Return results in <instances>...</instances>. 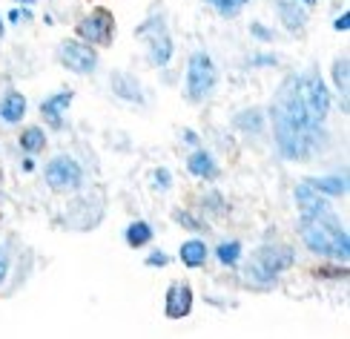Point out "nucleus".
Instances as JSON below:
<instances>
[{
	"mask_svg": "<svg viewBox=\"0 0 350 339\" xmlns=\"http://www.w3.org/2000/svg\"><path fill=\"white\" fill-rule=\"evenodd\" d=\"M270 115H273L275 144H279L284 158L308 161L319 150H325L327 136H325V129H319L316 121H310L308 107H304L301 92H299L296 75H290L279 86V92H275V98H273Z\"/></svg>",
	"mask_w": 350,
	"mask_h": 339,
	"instance_id": "1",
	"label": "nucleus"
},
{
	"mask_svg": "<svg viewBox=\"0 0 350 339\" xmlns=\"http://www.w3.org/2000/svg\"><path fill=\"white\" fill-rule=\"evenodd\" d=\"M299 230H301V242L308 244L313 253L347 262L350 239H347L345 227L336 222V216L333 213H327V216H301Z\"/></svg>",
	"mask_w": 350,
	"mask_h": 339,
	"instance_id": "2",
	"label": "nucleus"
},
{
	"mask_svg": "<svg viewBox=\"0 0 350 339\" xmlns=\"http://www.w3.org/2000/svg\"><path fill=\"white\" fill-rule=\"evenodd\" d=\"M293 262H296V253L290 247H261L253 253L250 264H247V276L256 279L261 285H267L282 271H287Z\"/></svg>",
	"mask_w": 350,
	"mask_h": 339,
	"instance_id": "3",
	"label": "nucleus"
},
{
	"mask_svg": "<svg viewBox=\"0 0 350 339\" xmlns=\"http://www.w3.org/2000/svg\"><path fill=\"white\" fill-rule=\"evenodd\" d=\"M296 81H299V92H301L304 107H308L310 121L322 124L330 110V92L325 81L319 78V72H304V75H296Z\"/></svg>",
	"mask_w": 350,
	"mask_h": 339,
	"instance_id": "4",
	"label": "nucleus"
},
{
	"mask_svg": "<svg viewBox=\"0 0 350 339\" xmlns=\"http://www.w3.org/2000/svg\"><path fill=\"white\" fill-rule=\"evenodd\" d=\"M215 86V66L207 52H196L187 66V95L193 101H204Z\"/></svg>",
	"mask_w": 350,
	"mask_h": 339,
	"instance_id": "5",
	"label": "nucleus"
},
{
	"mask_svg": "<svg viewBox=\"0 0 350 339\" xmlns=\"http://www.w3.org/2000/svg\"><path fill=\"white\" fill-rule=\"evenodd\" d=\"M78 35L86 43H98V47H107L115 35V18L107 9H95L78 23Z\"/></svg>",
	"mask_w": 350,
	"mask_h": 339,
	"instance_id": "6",
	"label": "nucleus"
},
{
	"mask_svg": "<svg viewBox=\"0 0 350 339\" xmlns=\"http://www.w3.org/2000/svg\"><path fill=\"white\" fill-rule=\"evenodd\" d=\"M46 181L52 190H78L83 181V173L78 161H72L69 155H57L46 167Z\"/></svg>",
	"mask_w": 350,
	"mask_h": 339,
	"instance_id": "7",
	"label": "nucleus"
},
{
	"mask_svg": "<svg viewBox=\"0 0 350 339\" xmlns=\"http://www.w3.org/2000/svg\"><path fill=\"white\" fill-rule=\"evenodd\" d=\"M61 61H64L72 72H78V75H86V72L95 69L98 55L92 52V47H86V43L64 40V43H61Z\"/></svg>",
	"mask_w": 350,
	"mask_h": 339,
	"instance_id": "8",
	"label": "nucleus"
},
{
	"mask_svg": "<svg viewBox=\"0 0 350 339\" xmlns=\"http://www.w3.org/2000/svg\"><path fill=\"white\" fill-rule=\"evenodd\" d=\"M296 201L301 208V216H327L330 213V204L319 196V190H313L308 181H301L296 187Z\"/></svg>",
	"mask_w": 350,
	"mask_h": 339,
	"instance_id": "9",
	"label": "nucleus"
},
{
	"mask_svg": "<svg viewBox=\"0 0 350 339\" xmlns=\"http://www.w3.org/2000/svg\"><path fill=\"white\" fill-rule=\"evenodd\" d=\"M189 307H193V290L187 285H172L167 290V316L170 319H181L189 314Z\"/></svg>",
	"mask_w": 350,
	"mask_h": 339,
	"instance_id": "10",
	"label": "nucleus"
},
{
	"mask_svg": "<svg viewBox=\"0 0 350 339\" xmlns=\"http://www.w3.org/2000/svg\"><path fill=\"white\" fill-rule=\"evenodd\" d=\"M72 98H75V95H72V92L66 90V92H57V95L46 98V101L40 104L43 118H46V121H49L55 129H61V127H64V110L72 104Z\"/></svg>",
	"mask_w": 350,
	"mask_h": 339,
	"instance_id": "11",
	"label": "nucleus"
},
{
	"mask_svg": "<svg viewBox=\"0 0 350 339\" xmlns=\"http://www.w3.org/2000/svg\"><path fill=\"white\" fill-rule=\"evenodd\" d=\"M150 26H152V32H155L152 40H150V58H152V64L164 66L170 58H172V40L164 32V26H158V21H150Z\"/></svg>",
	"mask_w": 350,
	"mask_h": 339,
	"instance_id": "12",
	"label": "nucleus"
},
{
	"mask_svg": "<svg viewBox=\"0 0 350 339\" xmlns=\"http://www.w3.org/2000/svg\"><path fill=\"white\" fill-rule=\"evenodd\" d=\"M23 115H26V98L21 92L3 95V101H0V118H3L6 124H18Z\"/></svg>",
	"mask_w": 350,
	"mask_h": 339,
	"instance_id": "13",
	"label": "nucleus"
},
{
	"mask_svg": "<svg viewBox=\"0 0 350 339\" xmlns=\"http://www.w3.org/2000/svg\"><path fill=\"white\" fill-rule=\"evenodd\" d=\"M187 167H189V173H193V175H198V179H215V173H218L213 155L204 153V150H198V153L189 155Z\"/></svg>",
	"mask_w": 350,
	"mask_h": 339,
	"instance_id": "14",
	"label": "nucleus"
},
{
	"mask_svg": "<svg viewBox=\"0 0 350 339\" xmlns=\"http://www.w3.org/2000/svg\"><path fill=\"white\" fill-rule=\"evenodd\" d=\"M279 14H282V21H284V26L290 29V32H299V29L304 26V21H308V12L299 9L296 0H282Z\"/></svg>",
	"mask_w": 350,
	"mask_h": 339,
	"instance_id": "15",
	"label": "nucleus"
},
{
	"mask_svg": "<svg viewBox=\"0 0 350 339\" xmlns=\"http://www.w3.org/2000/svg\"><path fill=\"white\" fill-rule=\"evenodd\" d=\"M181 262L187 268H201V264L207 262V247H204V242H198V239L184 242L181 244Z\"/></svg>",
	"mask_w": 350,
	"mask_h": 339,
	"instance_id": "16",
	"label": "nucleus"
},
{
	"mask_svg": "<svg viewBox=\"0 0 350 339\" xmlns=\"http://www.w3.org/2000/svg\"><path fill=\"white\" fill-rule=\"evenodd\" d=\"M308 184L319 193H333V196H345L347 193V181L339 175H327V179H308Z\"/></svg>",
	"mask_w": 350,
	"mask_h": 339,
	"instance_id": "17",
	"label": "nucleus"
},
{
	"mask_svg": "<svg viewBox=\"0 0 350 339\" xmlns=\"http://www.w3.org/2000/svg\"><path fill=\"white\" fill-rule=\"evenodd\" d=\"M112 90L126 101H141V86L129 75H112Z\"/></svg>",
	"mask_w": 350,
	"mask_h": 339,
	"instance_id": "18",
	"label": "nucleus"
},
{
	"mask_svg": "<svg viewBox=\"0 0 350 339\" xmlns=\"http://www.w3.org/2000/svg\"><path fill=\"white\" fill-rule=\"evenodd\" d=\"M150 239H152V227L147 222H133L126 227V242L133 247H144Z\"/></svg>",
	"mask_w": 350,
	"mask_h": 339,
	"instance_id": "19",
	"label": "nucleus"
},
{
	"mask_svg": "<svg viewBox=\"0 0 350 339\" xmlns=\"http://www.w3.org/2000/svg\"><path fill=\"white\" fill-rule=\"evenodd\" d=\"M207 3L218 12V14H224V18H236V14L250 3V0H207Z\"/></svg>",
	"mask_w": 350,
	"mask_h": 339,
	"instance_id": "20",
	"label": "nucleus"
},
{
	"mask_svg": "<svg viewBox=\"0 0 350 339\" xmlns=\"http://www.w3.org/2000/svg\"><path fill=\"white\" fill-rule=\"evenodd\" d=\"M21 147H23L26 153H38V150H43V129H40V127H29V129H23Z\"/></svg>",
	"mask_w": 350,
	"mask_h": 339,
	"instance_id": "21",
	"label": "nucleus"
},
{
	"mask_svg": "<svg viewBox=\"0 0 350 339\" xmlns=\"http://www.w3.org/2000/svg\"><path fill=\"white\" fill-rule=\"evenodd\" d=\"M218 259H221L224 264H236L241 259V244L239 242H224V244H218Z\"/></svg>",
	"mask_w": 350,
	"mask_h": 339,
	"instance_id": "22",
	"label": "nucleus"
},
{
	"mask_svg": "<svg viewBox=\"0 0 350 339\" xmlns=\"http://www.w3.org/2000/svg\"><path fill=\"white\" fill-rule=\"evenodd\" d=\"M347 66H350L347 58H339V61L333 64V81H336V86L342 90V95H347V90H350V81H347Z\"/></svg>",
	"mask_w": 350,
	"mask_h": 339,
	"instance_id": "23",
	"label": "nucleus"
},
{
	"mask_svg": "<svg viewBox=\"0 0 350 339\" xmlns=\"http://www.w3.org/2000/svg\"><path fill=\"white\" fill-rule=\"evenodd\" d=\"M236 124H239L241 129H253V132H258V129H261V115H258V110L241 112V115L236 118Z\"/></svg>",
	"mask_w": 350,
	"mask_h": 339,
	"instance_id": "24",
	"label": "nucleus"
},
{
	"mask_svg": "<svg viewBox=\"0 0 350 339\" xmlns=\"http://www.w3.org/2000/svg\"><path fill=\"white\" fill-rule=\"evenodd\" d=\"M9 21H12V23H18V21H32V12H26V9H12V12H9Z\"/></svg>",
	"mask_w": 350,
	"mask_h": 339,
	"instance_id": "25",
	"label": "nucleus"
},
{
	"mask_svg": "<svg viewBox=\"0 0 350 339\" xmlns=\"http://www.w3.org/2000/svg\"><path fill=\"white\" fill-rule=\"evenodd\" d=\"M6 271H9V253H6V247L0 244V282L6 279Z\"/></svg>",
	"mask_w": 350,
	"mask_h": 339,
	"instance_id": "26",
	"label": "nucleus"
},
{
	"mask_svg": "<svg viewBox=\"0 0 350 339\" xmlns=\"http://www.w3.org/2000/svg\"><path fill=\"white\" fill-rule=\"evenodd\" d=\"M155 181H158V187H161V190H167L170 187V173L167 170H158L155 173Z\"/></svg>",
	"mask_w": 350,
	"mask_h": 339,
	"instance_id": "27",
	"label": "nucleus"
},
{
	"mask_svg": "<svg viewBox=\"0 0 350 339\" xmlns=\"http://www.w3.org/2000/svg\"><path fill=\"white\" fill-rule=\"evenodd\" d=\"M333 26H336L339 32H347V29H350V12H345L342 18H336V23H333Z\"/></svg>",
	"mask_w": 350,
	"mask_h": 339,
	"instance_id": "28",
	"label": "nucleus"
},
{
	"mask_svg": "<svg viewBox=\"0 0 350 339\" xmlns=\"http://www.w3.org/2000/svg\"><path fill=\"white\" fill-rule=\"evenodd\" d=\"M253 35H258L261 40H273V32H267V29L258 26V23H253Z\"/></svg>",
	"mask_w": 350,
	"mask_h": 339,
	"instance_id": "29",
	"label": "nucleus"
},
{
	"mask_svg": "<svg viewBox=\"0 0 350 339\" xmlns=\"http://www.w3.org/2000/svg\"><path fill=\"white\" fill-rule=\"evenodd\" d=\"M175 218H178V222H184L187 227H193V230H198V222H196V218H189L187 213H175Z\"/></svg>",
	"mask_w": 350,
	"mask_h": 339,
	"instance_id": "30",
	"label": "nucleus"
},
{
	"mask_svg": "<svg viewBox=\"0 0 350 339\" xmlns=\"http://www.w3.org/2000/svg\"><path fill=\"white\" fill-rule=\"evenodd\" d=\"M147 264H167V256L155 253V256H150V259H147Z\"/></svg>",
	"mask_w": 350,
	"mask_h": 339,
	"instance_id": "31",
	"label": "nucleus"
},
{
	"mask_svg": "<svg viewBox=\"0 0 350 339\" xmlns=\"http://www.w3.org/2000/svg\"><path fill=\"white\" fill-rule=\"evenodd\" d=\"M184 141H189V144H198V138H196V132H193V129H184Z\"/></svg>",
	"mask_w": 350,
	"mask_h": 339,
	"instance_id": "32",
	"label": "nucleus"
},
{
	"mask_svg": "<svg viewBox=\"0 0 350 339\" xmlns=\"http://www.w3.org/2000/svg\"><path fill=\"white\" fill-rule=\"evenodd\" d=\"M21 3H26V6H32V3H35V0H21Z\"/></svg>",
	"mask_w": 350,
	"mask_h": 339,
	"instance_id": "33",
	"label": "nucleus"
},
{
	"mask_svg": "<svg viewBox=\"0 0 350 339\" xmlns=\"http://www.w3.org/2000/svg\"><path fill=\"white\" fill-rule=\"evenodd\" d=\"M301 3H308V6H313V3H316V0H301Z\"/></svg>",
	"mask_w": 350,
	"mask_h": 339,
	"instance_id": "34",
	"label": "nucleus"
},
{
	"mask_svg": "<svg viewBox=\"0 0 350 339\" xmlns=\"http://www.w3.org/2000/svg\"><path fill=\"white\" fill-rule=\"evenodd\" d=\"M0 35H3V21H0Z\"/></svg>",
	"mask_w": 350,
	"mask_h": 339,
	"instance_id": "35",
	"label": "nucleus"
}]
</instances>
